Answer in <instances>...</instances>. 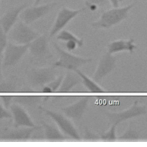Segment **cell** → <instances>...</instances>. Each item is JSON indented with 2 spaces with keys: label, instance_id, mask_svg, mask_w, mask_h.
I'll return each instance as SVG.
<instances>
[{
  "label": "cell",
  "instance_id": "d6986e66",
  "mask_svg": "<svg viewBox=\"0 0 147 147\" xmlns=\"http://www.w3.org/2000/svg\"><path fill=\"white\" fill-rule=\"evenodd\" d=\"M72 72V71H68L64 76L59 88L57 90L58 92L65 93L69 92L75 86L82 82L81 78L76 73Z\"/></svg>",
  "mask_w": 147,
  "mask_h": 147
},
{
  "label": "cell",
  "instance_id": "44dd1931",
  "mask_svg": "<svg viewBox=\"0 0 147 147\" xmlns=\"http://www.w3.org/2000/svg\"><path fill=\"white\" fill-rule=\"evenodd\" d=\"M74 72H76L80 76L82 80V83L84 86L88 91L94 93L105 92V89H103L98 83L94 81L92 78H90L88 76L83 73L79 69H76Z\"/></svg>",
  "mask_w": 147,
  "mask_h": 147
},
{
  "label": "cell",
  "instance_id": "6da1fadb",
  "mask_svg": "<svg viewBox=\"0 0 147 147\" xmlns=\"http://www.w3.org/2000/svg\"><path fill=\"white\" fill-rule=\"evenodd\" d=\"M137 3L134 2L122 7H114L102 13L99 18L91 23L95 29H109L119 24L128 17V13Z\"/></svg>",
  "mask_w": 147,
  "mask_h": 147
},
{
  "label": "cell",
  "instance_id": "cb8c5ba5",
  "mask_svg": "<svg viewBox=\"0 0 147 147\" xmlns=\"http://www.w3.org/2000/svg\"><path fill=\"white\" fill-rule=\"evenodd\" d=\"M117 124H111L110 127L106 131L99 134L100 141L103 142H114L117 141V136L116 135V128Z\"/></svg>",
  "mask_w": 147,
  "mask_h": 147
},
{
  "label": "cell",
  "instance_id": "836d02e7",
  "mask_svg": "<svg viewBox=\"0 0 147 147\" xmlns=\"http://www.w3.org/2000/svg\"><path fill=\"white\" fill-rule=\"evenodd\" d=\"M1 0H0V2H1Z\"/></svg>",
  "mask_w": 147,
  "mask_h": 147
},
{
  "label": "cell",
  "instance_id": "ba28073f",
  "mask_svg": "<svg viewBox=\"0 0 147 147\" xmlns=\"http://www.w3.org/2000/svg\"><path fill=\"white\" fill-rule=\"evenodd\" d=\"M117 59V57L113 54L105 52L100 57L91 78L98 83L100 82L115 69Z\"/></svg>",
  "mask_w": 147,
  "mask_h": 147
},
{
  "label": "cell",
  "instance_id": "7a4b0ae2",
  "mask_svg": "<svg viewBox=\"0 0 147 147\" xmlns=\"http://www.w3.org/2000/svg\"><path fill=\"white\" fill-rule=\"evenodd\" d=\"M53 46L59 55L58 60L53 64L55 67H60L68 71H75L92 60L91 58L77 56L68 51H65L56 43H55Z\"/></svg>",
  "mask_w": 147,
  "mask_h": 147
},
{
  "label": "cell",
  "instance_id": "83f0119b",
  "mask_svg": "<svg viewBox=\"0 0 147 147\" xmlns=\"http://www.w3.org/2000/svg\"><path fill=\"white\" fill-rule=\"evenodd\" d=\"M12 118V114L4 106L0 103V120L3 119H10Z\"/></svg>",
  "mask_w": 147,
  "mask_h": 147
},
{
  "label": "cell",
  "instance_id": "e0dca14e",
  "mask_svg": "<svg viewBox=\"0 0 147 147\" xmlns=\"http://www.w3.org/2000/svg\"><path fill=\"white\" fill-rule=\"evenodd\" d=\"M41 124L46 141L63 142L68 139L69 137L64 134L58 127L44 122H42Z\"/></svg>",
  "mask_w": 147,
  "mask_h": 147
},
{
  "label": "cell",
  "instance_id": "ac0fdd59",
  "mask_svg": "<svg viewBox=\"0 0 147 147\" xmlns=\"http://www.w3.org/2000/svg\"><path fill=\"white\" fill-rule=\"evenodd\" d=\"M16 90V84L9 81L0 82V95L1 99L3 102V106L9 109L11 102L13 99V94Z\"/></svg>",
  "mask_w": 147,
  "mask_h": 147
},
{
  "label": "cell",
  "instance_id": "8992f818",
  "mask_svg": "<svg viewBox=\"0 0 147 147\" xmlns=\"http://www.w3.org/2000/svg\"><path fill=\"white\" fill-rule=\"evenodd\" d=\"M56 5V3L53 2L26 7L20 15V20L28 25H30L50 13Z\"/></svg>",
  "mask_w": 147,
  "mask_h": 147
},
{
  "label": "cell",
  "instance_id": "f1b7e54d",
  "mask_svg": "<svg viewBox=\"0 0 147 147\" xmlns=\"http://www.w3.org/2000/svg\"><path fill=\"white\" fill-rule=\"evenodd\" d=\"M106 3V0H85V3L88 7L92 5H95L97 6H103Z\"/></svg>",
  "mask_w": 147,
  "mask_h": 147
},
{
  "label": "cell",
  "instance_id": "d6a6232c",
  "mask_svg": "<svg viewBox=\"0 0 147 147\" xmlns=\"http://www.w3.org/2000/svg\"><path fill=\"white\" fill-rule=\"evenodd\" d=\"M41 1H42V0H34L33 5H39V4L40 3V2H41Z\"/></svg>",
  "mask_w": 147,
  "mask_h": 147
},
{
  "label": "cell",
  "instance_id": "4fadbf2b",
  "mask_svg": "<svg viewBox=\"0 0 147 147\" xmlns=\"http://www.w3.org/2000/svg\"><path fill=\"white\" fill-rule=\"evenodd\" d=\"M14 121V127H35L32 118L22 105L14 103L9 107Z\"/></svg>",
  "mask_w": 147,
  "mask_h": 147
},
{
  "label": "cell",
  "instance_id": "4316f807",
  "mask_svg": "<svg viewBox=\"0 0 147 147\" xmlns=\"http://www.w3.org/2000/svg\"><path fill=\"white\" fill-rule=\"evenodd\" d=\"M63 76H64L62 75H58L54 80H53L49 83L46 84V85H48L50 87L52 92L57 91V90L59 88V87L61 85V83L62 82Z\"/></svg>",
  "mask_w": 147,
  "mask_h": 147
},
{
  "label": "cell",
  "instance_id": "7402d4cb",
  "mask_svg": "<svg viewBox=\"0 0 147 147\" xmlns=\"http://www.w3.org/2000/svg\"><path fill=\"white\" fill-rule=\"evenodd\" d=\"M41 99V97L38 95L31 93H23L13 97L15 103L22 106H33L38 104Z\"/></svg>",
  "mask_w": 147,
  "mask_h": 147
},
{
  "label": "cell",
  "instance_id": "2e32d148",
  "mask_svg": "<svg viewBox=\"0 0 147 147\" xmlns=\"http://www.w3.org/2000/svg\"><path fill=\"white\" fill-rule=\"evenodd\" d=\"M107 52L114 54L120 52L127 51L132 53L137 48V45L134 44V40L133 38L127 40H117L109 42L107 45Z\"/></svg>",
  "mask_w": 147,
  "mask_h": 147
},
{
  "label": "cell",
  "instance_id": "52a82bcc",
  "mask_svg": "<svg viewBox=\"0 0 147 147\" xmlns=\"http://www.w3.org/2000/svg\"><path fill=\"white\" fill-rule=\"evenodd\" d=\"M29 44L20 45L9 42L3 52L2 67L6 68L17 64L28 51Z\"/></svg>",
  "mask_w": 147,
  "mask_h": 147
},
{
  "label": "cell",
  "instance_id": "4dcf8cb0",
  "mask_svg": "<svg viewBox=\"0 0 147 147\" xmlns=\"http://www.w3.org/2000/svg\"><path fill=\"white\" fill-rule=\"evenodd\" d=\"M111 5L113 6V7H117L119 6V4L120 2H122L123 0H108Z\"/></svg>",
  "mask_w": 147,
  "mask_h": 147
},
{
  "label": "cell",
  "instance_id": "d4e9b609",
  "mask_svg": "<svg viewBox=\"0 0 147 147\" xmlns=\"http://www.w3.org/2000/svg\"><path fill=\"white\" fill-rule=\"evenodd\" d=\"M82 141L86 142L100 141V136L99 134L91 131L88 128H86L83 136L82 137Z\"/></svg>",
  "mask_w": 147,
  "mask_h": 147
},
{
  "label": "cell",
  "instance_id": "ffe728a7",
  "mask_svg": "<svg viewBox=\"0 0 147 147\" xmlns=\"http://www.w3.org/2000/svg\"><path fill=\"white\" fill-rule=\"evenodd\" d=\"M140 140V131L132 121L129 122L126 130L117 137V141L119 142H138Z\"/></svg>",
  "mask_w": 147,
  "mask_h": 147
},
{
  "label": "cell",
  "instance_id": "277c9868",
  "mask_svg": "<svg viewBox=\"0 0 147 147\" xmlns=\"http://www.w3.org/2000/svg\"><path fill=\"white\" fill-rule=\"evenodd\" d=\"M39 109L53 120L58 128L64 134L74 140L82 141V137L71 121V119L67 117L63 113L56 112L41 106H40Z\"/></svg>",
  "mask_w": 147,
  "mask_h": 147
},
{
  "label": "cell",
  "instance_id": "9c48e42d",
  "mask_svg": "<svg viewBox=\"0 0 147 147\" xmlns=\"http://www.w3.org/2000/svg\"><path fill=\"white\" fill-rule=\"evenodd\" d=\"M55 67H47L32 69L29 74V79L33 86L42 87L49 83L57 76Z\"/></svg>",
  "mask_w": 147,
  "mask_h": 147
},
{
  "label": "cell",
  "instance_id": "1f68e13d",
  "mask_svg": "<svg viewBox=\"0 0 147 147\" xmlns=\"http://www.w3.org/2000/svg\"><path fill=\"white\" fill-rule=\"evenodd\" d=\"M2 61L0 60V82L2 81L3 80V75L2 72Z\"/></svg>",
  "mask_w": 147,
  "mask_h": 147
},
{
  "label": "cell",
  "instance_id": "484cf974",
  "mask_svg": "<svg viewBox=\"0 0 147 147\" xmlns=\"http://www.w3.org/2000/svg\"><path fill=\"white\" fill-rule=\"evenodd\" d=\"M7 35V34L5 33L0 25V57L3 53V52L8 43V38Z\"/></svg>",
  "mask_w": 147,
  "mask_h": 147
},
{
  "label": "cell",
  "instance_id": "603a6c76",
  "mask_svg": "<svg viewBox=\"0 0 147 147\" xmlns=\"http://www.w3.org/2000/svg\"><path fill=\"white\" fill-rule=\"evenodd\" d=\"M56 38L58 40L65 42L68 41H74L77 42L78 47H81L83 45V40L82 38L78 37L71 32L67 30L63 29L60 32H59L57 34Z\"/></svg>",
  "mask_w": 147,
  "mask_h": 147
},
{
  "label": "cell",
  "instance_id": "f546056e",
  "mask_svg": "<svg viewBox=\"0 0 147 147\" xmlns=\"http://www.w3.org/2000/svg\"><path fill=\"white\" fill-rule=\"evenodd\" d=\"M65 47L67 51L70 52L71 51L75 50L78 47V45L77 42L74 41H66Z\"/></svg>",
  "mask_w": 147,
  "mask_h": 147
},
{
  "label": "cell",
  "instance_id": "7c38bea8",
  "mask_svg": "<svg viewBox=\"0 0 147 147\" xmlns=\"http://www.w3.org/2000/svg\"><path fill=\"white\" fill-rule=\"evenodd\" d=\"M90 101V98L89 96H83L75 103L62 107L61 110L63 114L70 119L79 121L84 114Z\"/></svg>",
  "mask_w": 147,
  "mask_h": 147
},
{
  "label": "cell",
  "instance_id": "30bf717a",
  "mask_svg": "<svg viewBox=\"0 0 147 147\" xmlns=\"http://www.w3.org/2000/svg\"><path fill=\"white\" fill-rule=\"evenodd\" d=\"M85 10L82 8L77 10H72L68 7H63L57 13L55 21L49 32V37L52 38L63 28L75 17Z\"/></svg>",
  "mask_w": 147,
  "mask_h": 147
},
{
  "label": "cell",
  "instance_id": "5b68a950",
  "mask_svg": "<svg viewBox=\"0 0 147 147\" xmlns=\"http://www.w3.org/2000/svg\"><path fill=\"white\" fill-rule=\"evenodd\" d=\"M147 113L146 106L135 100L133 105L129 108L119 112H106L105 115L110 123L118 125L121 122L128 119L145 115Z\"/></svg>",
  "mask_w": 147,
  "mask_h": 147
},
{
  "label": "cell",
  "instance_id": "3957f363",
  "mask_svg": "<svg viewBox=\"0 0 147 147\" xmlns=\"http://www.w3.org/2000/svg\"><path fill=\"white\" fill-rule=\"evenodd\" d=\"M7 34L10 42L20 45L29 44L40 35L21 20L17 21Z\"/></svg>",
  "mask_w": 147,
  "mask_h": 147
},
{
  "label": "cell",
  "instance_id": "5bb4252c",
  "mask_svg": "<svg viewBox=\"0 0 147 147\" xmlns=\"http://www.w3.org/2000/svg\"><path fill=\"white\" fill-rule=\"evenodd\" d=\"M29 52L35 57H49L52 56L49 49L48 38L45 34H40L29 44Z\"/></svg>",
  "mask_w": 147,
  "mask_h": 147
},
{
  "label": "cell",
  "instance_id": "9a60e30c",
  "mask_svg": "<svg viewBox=\"0 0 147 147\" xmlns=\"http://www.w3.org/2000/svg\"><path fill=\"white\" fill-rule=\"evenodd\" d=\"M27 7V4L23 3L9 9L0 19V25L7 34L14 25L17 22L21 11Z\"/></svg>",
  "mask_w": 147,
  "mask_h": 147
},
{
  "label": "cell",
  "instance_id": "8fae6325",
  "mask_svg": "<svg viewBox=\"0 0 147 147\" xmlns=\"http://www.w3.org/2000/svg\"><path fill=\"white\" fill-rule=\"evenodd\" d=\"M41 126L35 127H14L3 133L0 136V141L5 142H27L30 139L33 133Z\"/></svg>",
  "mask_w": 147,
  "mask_h": 147
}]
</instances>
